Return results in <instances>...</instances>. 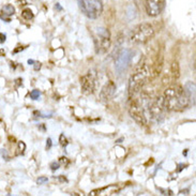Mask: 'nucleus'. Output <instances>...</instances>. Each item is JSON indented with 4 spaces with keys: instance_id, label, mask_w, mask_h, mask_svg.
Returning a JSON list of instances; mask_svg holds the SVG:
<instances>
[{
    "instance_id": "obj_1",
    "label": "nucleus",
    "mask_w": 196,
    "mask_h": 196,
    "mask_svg": "<svg viewBox=\"0 0 196 196\" xmlns=\"http://www.w3.org/2000/svg\"><path fill=\"white\" fill-rule=\"evenodd\" d=\"M163 100H164L166 109L175 110V112H181V110L185 109L189 107L190 103H191L188 94L181 87L166 89Z\"/></svg>"
},
{
    "instance_id": "obj_2",
    "label": "nucleus",
    "mask_w": 196,
    "mask_h": 196,
    "mask_svg": "<svg viewBox=\"0 0 196 196\" xmlns=\"http://www.w3.org/2000/svg\"><path fill=\"white\" fill-rule=\"evenodd\" d=\"M149 77V70L147 65H139L133 74L131 75L129 79V94L135 96L144 87V85L147 83V79Z\"/></svg>"
},
{
    "instance_id": "obj_3",
    "label": "nucleus",
    "mask_w": 196,
    "mask_h": 196,
    "mask_svg": "<svg viewBox=\"0 0 196 196\" xmlns=\"http://www.w3.org/2000/svg\"><path fill=\"white\" fill-rule=\"evenodd\" d=\"M154 36V29L150 24L144 23L137 25L131 31L130 40L135 44H145Z\"/></svg>"
},
{
    "instance_id": "obj_4",
    "label": "nucleus",
    "mask_w": 196,
    "mask_h": 196,
    "mask_svg": "<svg viewBox=\"0 0 196 196\" xmlns=\"http://www.w3.org/2000/svg\"><path fill=\"white\" fill-rule=\"evenodd\" d=\"M93 42L96 53H106L108 48L110 47V33L108 29L104 28V27H98L94 29Z\"/></svg>"
},
{
    "instance_id": "obj_5",
    "label": "nucleus",
    "mask_w": 196,
    "mask_h": 196,
    "mask_svg": "<svg viewBox=\"0 0 196 196\" xmlns=\"http://www.w3.org/2000/svg\"><path fill=\"white\" fill-rule=\"evenodd\" d=\"M79 9L87 17L96 19L103 11L102 0H77Z\"/></svg>"
},
{
    "instance_id": "obj_6",
    "label": "nucleus",
    "mask_w": 196,
    "mask_h": 196,
    "mask_svg": "<svg viewBox=\"0 0 196 196\" xmlns=\"http://www.w3.org/2000/svg\"><path fill=\"white\" fill-rule=\"evenodd\" d=\"M165 112L166 107L163 98H156L148 104V112L152 121H156L158 123L162 122L165 118Z\"/></svg>"
},
{
    "instance_id": "obj_7",
    "label": "nucleus",
    "mask_w": 196,
    "mask_h": 196,
    "mask_svg": "<svg viewBox=\"0 0 196 196\" xmlns=\"http://www.w3.org/2000/svg\"><path fill=\"white\" fill-rule=\"evenodd\" d=\"M133 55H134V52L132 49H129V48L122 49L117 55V58H116V61H115V69L119 74L127 71V69L131 65V61L133 59Z\"/></svg>"
},
{
    "instance_id": "obj_8",
    "label": "nucleus",
    "mask_w": 196,
    "mask_h": 196,
    "mask_svg": "<svg viewBox=\"0 0 196 196\" xmlns=\"http://www.w3.org/2000/svg\"><path fill=\"white\" fill-rule=\"evenodd\" d=\"M129 112L131 117L133 118L135 121L141 125H145L147 123V118H146V114H145V110H144L143 106L139 104L138 102H132L130 104L129 107Z\"/></svg>"
},
{
    "instance_id": "obj_9",
    "label": "nucleus",
    "mask_w": 196,
    "mask_h": 196,
    "mask_svg": "<svg viewBox=\"0 0 196 196\" xmlns=\"http://www.w3.org/2000/svg\"><path fill=\"white\" fill-rule=\"evenodd\" d=\"M81 86L83 93L91 94L96 90V74L93 71H89L86 75L81 78Z\"/></svg>"
},
{
    "instance_id": "obj_10",
    "label": "nucleus",
    "mask_w": 196,
    "mask_h": 196,
    "mask_svg": "<svg viewBox=\"0 0 196 196\" xmlns=\"http://www.w3.org/2000/svg\"><path fill=\"white\" fill-rule=\"evenodd\" d=\"M164 9V0H146V12L149 16L156 17Z\"/></svg>"
},
{
    "instance_id": "obj_11",
    "label": "nucleus",
    "mask_w": 196,
    "mask_h": 196,
    "mask_svg": "<svg viewBox=\"0 0 196 196\" xmlns=\"http://www.w3.org/2000/svg\"><path fill=\"white\" fill-rule=\"evenodd\" d=\"M116 92V84L112 81H107L104 86H103L102 90L100 92V98L102 101L104 102H107V101L112 100V96H115Z\"/></svg>"
},
{
    "instance_id": "obj_12",
    "label": "nucleus",
    "mask_w": 196,
    "mask_h": 196,
    "mask_svg": "<svg viewBox=\"0 0 196 196\" xmlns=\"http://www.w3.org/2000/svg\"><path fill=\"white\" fill-rule=\"evenodd\" d=\"M184 89H185V93L188 94V96H189V100L190 102L193 104V105H195V98H196V86H195V83L194 81H188L187 84H185V87H184Z\"/></svg>"
},
{
    "instance_id": "obj_13",
    "label": "nucleus",
    "mask_w": 196,
    "mask_h": 196,
    "mask_svg": "<svg viewBox=\"0 0 196 196\" xmlns=\"http://www.w3.org/2000/svg\"><path fill=\"white\" fill-rule=\"evenodd\" d=\"M15 13V9L12 5H5V7H2L1 9V14H0V17L2 19H5L8 23L10 22V16L14 15Z\"/></svg>"
},
{
    "instance_id": "obj_14",
    "label": "nucleus",
    "mask_w": 196,
    "mask_h": 196,
    "mask_svg": "<svg viewBox=\"0 0 196 196\" xmlns=\"http://www.w3.org/2000/svg\"><path fill=\"white\" fill-rule=\"evenodd\" d=\"M22 17L26 21H30V19L33 18V13L30 9H25L22 12Z\"/></svg>"
},
{
    "instance_id": "obj_15",
    "label": "nucleus",
    "mask_w": 196,
    "mask_h": 196,
    "mask_svg": "<svg viewBox=\"0 0 196 196\" xmlns=\"http://www.w3.org/2000/svg\"><path fill=\"white\" fill-rule=\"evenodd\" d=\"M25 148H26V145H25L23 141H19L18 143V148H17V156H21V154H24V152H25Z\"/></svg>"
},
{
    "instance_id": "obj_16",
    "label": "nucleus",
    "mask_w": 196,
    "mask_h": 196,
    "mask_svg": "<svg viewBox=\"0 0 196 196\" xmlns=\"http://www.w3.org/2000/svg\"><path fill=\"white\" fill-rule=\"evenodd\" d=\"M41 96V92L39 90H32L31 92H30V98L32 99V100H38L39 98H40Z\"/></svg>"
},
{
    "instance_id": "obj_17",
    "label": "nucleus",
    "mask_w": 196,
    "mask_h": 196,
    "mask_svg": "<svg viewBox=\"0 0 196 196\" xmlns=\"http://www.w3.org/2000/svg\"><path fill=\"white\" fill-rule=\"evenodd\" d=\"M68 144H69L68 143V139L65 138V136L63 135V134H61V135H60V145H61L62 147H67Z\"/></svg>"
},
{
    "instance_id": "obj_18",
    "label": "nucleus",
    "mask_w": 196,
    "mask_h": 196,
    "mask_svg": "<svg viewBox=\"0 0 196 196\" xmlns=\"http://www.w3.org/2000/svg\"><path fill=\"white\" fill-rule=\"evenodd\" d=\"M60 167V164L59 163H56V162H53L52 164H50V168H52V170H57L58 168Z\"/></svg>"
},
{
    "instance_id": "obj_19",
    "label": "nucleus",
    "mask_w": 196,
    "mask_h": 196,
    "mask_svg": "<svg viewBox=\"0 0 196 196\" xmlns=\"http://www.w3.org/2000/svg\"><path fill=\"white\" fill-rule=\"evenodd\" d=\"M47 177H40L38 179V184H43V183H45V182H47Z\"/></svg>"
},
{
    "instance_id": "obj_20",
    "label": "nucleus",
    "mask_w": 196,
    "mask_h": 196,
    "mask_svg": "<svg viewBox=\"0 0 196 196\" xmlns=\"http://www.w3.org/2000/svg\"><path fill=\"white\" fill-rule=\"evenodd\" d=\"M5 40H7V36L5 33H0V44L5 43Z\"/></svg>"
},
{
    "instance_id": "obj_21",
    "label": "nucleus",
    "mask_w": 196,
    "mask_h": 196,
    "mask_svg": "<svg viewBox=\"0 0 196 196\" xmlns=\"http://www.w3.org/2000/svg\"><path fill=\"white\" fill-rule=\"evenodd\" d=\"M50 148H52V139L47 138V141H46V150H49Z\"/></svg>"
},
{
    "instance_id": "obj_22",
    "label": "nucleus",
    "mask_w": 196,
    "mask_h": 196,
    "mask_svg": "<svg viewBox=\"0 0 196 196\" xmlns=\"http://www.w3.org/2000/svg\"><path fill=\"white\" fill-rule=\"evenodd\" d=\"M60 162L62 163V164H65V165L69 164V161H68V160H67V158H65V156H62V158H60Z\"/></svg>"
},
{
    "instance_id": "obj_23",
    "label": "nucleus",
    "mask_w": 196,
    "mask_h": 196,
    "mask_svg": "<svg viewBox=\"0 0 196 196\" xmlns=\"http://www.w3.org/2000/svg\"><path fill=\"white\" fill-rule=\"evenodd\" d=\"M36 63V65H34V70H39L41 68V65L40 63H38V62H34Z\"/></svg>"
},
{
    "instance_id": "obj_24",
    "label": "nucleus",
    "mask_w": 196,
    "mask_h": 196,
    "mask_svg": "<svg viewBox=\"0 0 196 196\" xmlns=\"http://www.w3.org/2000/svg\"><path fill=\"white\" fill-rule=\"evenodd\" d=\"M23 49H24V47H21V48H17V49H15V50H14V52H13V53H14V54H15V53H18L19 50H23Z\"/></svg>"
},
{
    "instance_id": "obj_25",
    "label": "nucleus",
    "mask_w": 196,
    "mask_h": 196,
    "mask_svg": "<svg viewBox=\"0 0 196 196\" xmlns=\"http://www.w3.org/2000/svg\"><path fill=\"white\" fill-rule=\"evenodd\" d=\"M183 166H184L183 164H179V169H178V172H180V170H181L182 168H183Z\"/></svg>"
},
{
    "instance_id": "obj_26",
    "label": "nucleus",
    "mask_w": 196,
    "mask_h": 196,
    "mask_svg": "<svg viewBox=\"0 0 196 196\" xmlns=\"http://www.w3.org/2000/svg\"><path fill=\"white\" fill-rule=\"evenodd\" d=\"M28 63H29V65H33V63H34V60H30V59H29V60H28Z\"/></svg>"
}]
</instances>
